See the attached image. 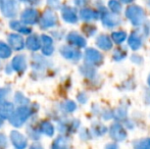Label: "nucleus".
<instances>
[{
	"label": "nucleus",
	"mask_w": 150,
	"mask_h": 149,
	"mask_svg": "<svg viewBox=\"0 0 150 149\" xmlns=\"http://www.w3.org/2000/svg\"><path fill=\"white\" fill-rule=\"evenodd\" d=\"M32 110L28 106H21L9 117V121L14 127H21L30 117Z\"/></svg>",
	"instance_id": "nucleus-1"
},
{
	"label": "nucleus",
	"mask_w": 150,
	"mask_h": 149,
	"mask_svg": "<svg viewBox=\"0 0 150 149\" xmlns=\"http://www.w3.org/2000/svg\"><path fill=\"white\" fill-rule=\"evenodd\" d=\"M126 16L130 20V22L133 24V26L135 27L141 26L145 20L144 10L140 6H137V5H132L127 8Z\"/></svg>",
	"instance_id": "nucleus-2"
},
{
	"label": "nucleus",
	"mask_w": 150,
	"mask_h": 149,
	"mask_svg": "<svg viewBox=\"0 0 150 149\" xmlns=\"http://www.w3.org/2000/svg\"><path fill=\"white\" fill-rule=\"evenodd\" d=\"M1 10L6 18H14L18 10V2L16 0H4L1 4Z\"/></svg>",
	"instance_id": "nucleus-3"
},
{
	"label": "nucleus",
	"mask_w": 150,
	"mask_h": 149,
	"mask_svg": "<svg viewBox=\"0 0 150 149\" xmlns=\"http://www.w3.org/2000/svg\"><path fill=\"white\" fill-rule=\"evenodd\" d=\"M85 59L88 64H93V66H98L103 61V56L98 50L89 48L85 52Z\"/></svg>",
	"instance_id": "nucleus-4"
},
{
	"label": "nucleus",
	"mask_w": 150,
	"mask_h": 149,
	"mask_svg": "<svg viewBox=\"0 0 150 149\" xmlns=\"http://www.w3.org/2000/svg\"><path fill=\"white\" fill-rule=\"evenodd\" d=\"M56 23H57V18H56L55 13L50 9L46 10V11L44 12L41 18V20H40L41 27L44 29L54 27L56 25Z\"/></svg>",
	"instance_id": "nucleus-5"
},
{
	"label": "nucleus",
	"mask_w": 150,
	"mask_h": 149,
	"mask_svg": "<svg viewBox=\"0 0 150 149\" xmlns=\"http://www.w3.org/2000/svg\"><path fill=\"white\" fill-rule=\"evenodd\" d=\"M109 133H110V137L113 140L117 142H122L124 140H126L127 138V133L125 131V129L122 127V125L120 124H113L109 129Z\"/></svg>",
	"instance_id": "nucleus-6"
},
{
	"label": "nucleus",
	"mask_w": 150,
	"mask_h": 149,
	"mask_svg": "<svg viewBox=\"0 0 150 149\" xmlns=\"http://www.w3.org/2000/svg\"><path fill=\"white\" fill-rule=\"evenodd\" d=\"M38 18H39V13L34 8H28V9L24 10V12L22 13V20L25 25L35 24V23H37Z\"/></svg>",
	"instance_id": "nucleus-7"
},
{
	"label": "nucleus",
	"mask_w": 150,
	"mask_h": 149,
	"mask_svg": "<svg viewBox=\"0 0 150 149\" xmlns=\"http://www.w3.org/2000/svg\"><path fill=\"white\" fill-rule=\"evenodd\" d=\"M102 24L104 25L107 28H113V27H117V25L120 23V18H117L115 14H111L109 12H107L105 10V8L103 9V13H102Z\"/></svg>",
	"instance_id": "nucleus-8"
},
{
	"label": "nucleus",
	"mask_w": 150,
	"mask_h": 149,
	"mask_svg": "<svg viewBox=\"0 0 150 149\" xmlns=\"http://www.w3.org/2000/svg\"><path fill=\"white\" fill-rule=\"evenodd\" d=\"M10 140L12 144L18 149H24L27 146V139L24 137V135L18 131H12L10 134Z\"/></svg>",
	"instance_id": "nucleus-9"
},
{
	"label": "nucleus",
	"mask_w": 150,
	"mask_h": 149,
	"mask_svg": "<svg viewBox=\"0 0 150 149\" xmlns=\"http://www.w3.org/2000/svg\"><path fill=\"white\" fill-rule=\"evenodd\" d=\"M60 53L62 54L63 57L71 60H79L81 58L82 54L79 50H76L69 46H63L60 48Z\"/></svg>",
	"instance_id": "nucleus-10"
},
{
	"label": "nucleus",
	"mask_w": 150,
	"mask_h": 149,
	"mask_svg": "<svg viewBox=\"0 0 150 149\" xmlns=\"http://www.w3.org/2000/svg\"><path fill=\"white\" fill-rule=\"evenodd\" d=\"M8 43L14 50H21L25 47V41L18 34H11L8 36Z\"/></svg>",
	"instance_id": "nucleus-11"
},
{
	"label": "nucleus",
	"mask_w": 150,
	"mask_h": 149,
	"mask_svg": "<svg viewBox=\"0 0 150 149\" xmlns=\"http://www.w3.org/2000/svg\"><path fill=\"white\" fill-rule=\"evenodd\" d=\"M61 14H62L63 20L67 23H71V24H75V23L78 22V16L77 13H76L75 9L71 7H63L62 10H61Z\"/></svg>",
	"instance_id": "nucleus-12"
},
{
	"label": "nucleus",
	"mask_w": 150,
	"mask_h": 149,
	"mask_svg": "<svg viewBox=\"0 0 150 149\" xmlns=\"http://www.w3.org/2000/svg\"><path fill=\"white\" fill-rule=\"evenodd\" d=\"M42 41V52L45 55H50L53 52V41L49 36L47 35H43L41 37Z\"/></svg>",
	"instance_id": "nucleus-13"
},
{
	"label": "nucleus",
	"mask_w": 150,
	"mask_h": 149,
	"mask_svg": "<svg viewBox=\"0 0 150 149\" xmlns=\"http://www.w3.org/2000/svg\"><path fill=\"white\" fill-rule=\"evenodd\" d=\"M67 40L71 45L78 46V47H85L86 46V40L81 35L77 34V33H71V34H69L67 37Z\"/></svg>",
	"instance_id": "nucleus-14"
},
{
	"label": "nucleus",
	"mask_w": 150,
	"mask_h": 149,
	"mask_svg": "<svg viewBox=\"0 0 150 149\" xmlns=\"http://www.w3.org/2000/svg\"><path fill=\"white\" fill-rule=\"evenodd\" d=\"M96 44L102 50H110L112 48V42L110 38L106 35H100L96 40Z\"/></svg>",
	"instance_id": "nucleus-15"
},
{
	"label": "nucleus",
	"mask_w": 150,
	"mask_h": 149,
	"mask_svg": "<svg viewBox=\"0 0 150 149\" xmlns=\"http://www.w3.org/2000/svg\"><path fill=\"white\" fill-rule=\"evenodd\" d=\"M13 113V104L10 102H3L0 104V117L1 119H9Z\"/></svg>",
	"instance_id": "nucleus-16"
},
{
	"label": "nucleus",
	"mask_w": 150,
	"mask_h": 149,
	"mask_svg": "<svg viewBox=\"0 0 150 149\" xmlns=\"http://www.w3.org/2000/svg\"><path fill=\"white\" fill-rule=\"evenodd\" d=\"M26 66H27V62L24 55L16 56L13 58V60H12V68L16 72H23V71L26 70Z\"/></svg>",
	"instance_id": "nucleus-17"
},
{
	"label": "nucleus",
	"mask_w": 150,
	"mask_h": 149,
	"mask_svg": "<svg viewBox=\"0 0 150 149\" xmlns=\"http://www.w3.org/2000/svg\"><path fill=\"white\" fill-rule=\"evenodd\" d=\"M129 46L132 48L133 50H138L142 45V39H141L140 35L138 33H133L130 35L128 40Z\"/></svg>",
	"instance_id": "nucleus-18"
},
{
	"label": "nucleus",
	"mask_w": 150,
	"mask_h": 149,
	"mask_svg": "<svg viewBox=\"0 0 150 149\" xmlns=\"http://www.w3.org/2000/svg\"><path fill=\"white\" fill-rule=\"evenodd\" d=\"M80 16L82 20H97L99 18V13L97 11L90 8H84L80 11Z\"/></svg>",
	"instance_id": "nucleus-19"
},
{
	"label": "nucleus",
	"mask_w": 150,
	"mask_h": 149,
	"mask_svg": "<svg viewBox=\"0 0 150 149\" xmlns=\"http://www.w3.org/2000/svg\"><path fill=\"white\" fill-rule=\"evenodd\" d=\"M26 45L32 51H36V50H38L40 48V41L37 36L33 35V36H30L27 39Z\"/></svg>",
	"instance_id": "nucleus-20"
},
{
	"label": "nucleus",
	"mask_w": 150,
	"mask_h": 149,
	"mask_svg": "<svg viewBox=\"0 0 150 149\" xmlns=\"http://www.w3.org/2000/svg\"><path fill=\"white\" fill-rule=\"evenodd\" d=\"M9 26L11 29L18 31L20 33H23V34H30L31 33V29L28 28L26 25H22L20 22H11Z\"/></svg>",
	"instance_id": "nucleus-21"
},
{
	"label": "nucleus",
	"mask_w": 150,
	"mask_h": 149,
	"mask_svg": "<svg viewBox=\"0 0 150 149\" xmlns=\"http://www.w3.org/2000/svg\"><path fill=\"white\" fill-rule=\"evenodd\" d=\"M67 139L64 137H58L52 143V149H67Z\"/></svg>",
	"instance_id": "nucleus-22"
},
{
	"label": "nucleus",
	"mask_w": 150,
	"mask_h": 149,
	"mask_svg": "<svg viewBox=\"0 0 150 149\" xmlns=\"http://www.w3.org/2000/svg\"><path fill=\"white\" fill-rule=\"evenodd\" d=\"M40 129H41L42 133L45 134V135H47V136H52L54 133L53 126H52L50 123H48V121H44V123H42L41 126H40Z\"/></svg>",
	"instance_id": "nucleus-23"
},
{
	"label": "nucleus",
	"mask_w": 150,
	"mask_h": 149,
	"mask_svg": "<svg viewBox=\"0 0 150 149\" xmlns=\"http://www.w3.org/2000/svg\"><path fill=\"white\" fill-rule=\"evenodd\" d=\"M134 149H150V138L136 141L134 143Z\"/></svg>",
	"instance_id": "nucleus-24"
},
{
	"label": "nucleus",
	"mask_w": 150,
	"mask_h": 149,
	"mask_svg": "<svg viewBox=\"0 0 150 149\" xmlns=\"http://www.w3.org/2000/svg\"><path fill=\"white\" fill-rule=\"evenodd\" d=\"M11 55V50L10 48L3 42H0V57L1 58H8Z\"/></svg>",
	"instance_id": "nucleus-25"
},
{
	"label": "nucleus",
	"mask_w": 150,
	"mask_h": 149,
	"mask_svg": "<svg viewBox=\"0 0 150 149\" xmlns=\"http://www.w3.org/2000/svg\"><path fill=\"white\" fill-rule=\"evenodd\" d=\"M111 39L117 44H120L127 39V34L125 32H115L111 34Z\"/></svg>",
	"instance_id": "nucleus-26"
},
{
	"label": "nucleus",
	"mask_w": 150,
	"mask_h": 149,
	"mask_svg": "<svg viewBox=\"0 0 150 149\" xmlns=\"http://www.w3.org/2000/svg\"><path fill=\"white\" fill-rule=\"evenodd\" d=\"M127 115V108L126 107H117V109L113 110L112 112V117L115 119H124Z\"/></svg>",
	"instance_id": "nucleus-27"
},
{
	"label": "nucleus",
	"mask_w": 150,
	"mask_h": 149,
	"mask_svg": "<svg viewBox=\"0 0 150 149\" xmlns=\"http://www.w3.org/2000/svg\"><path fill=\"white\" fill-rule=\"evenodd\" d=\"M108 6L110 8L111 12H113V13H120L122 11V5L117 0H109Z\"/></svg>",
	"instance_id": "nucleus-28"
},
{
	"label": "nucleus",
	"mask_w": 150,
	"mask_h": 149,
	"mask_svg": "<svg viewBox=\"0 0 150 149\" xmlns=\"http://www.w3.org/2000/svg\"><path fill=\"white\" fill-rule=\"evenodd\" d=\"M93 131H94V134L97 136H101V135H104L105 133H106L107 129L106 127H105L104 125H102V124H95V125H93Z\"/></svg>",
	"instance_id": "nucleus-29"
},
{
	"label": "nucleus",
	"mask_w": 150,
	"mask_h": 149,
	"mask_svg": "<svg viewBox=\"0 0 150 149\" xmlns=\"http://www.w3.org/2000/svg\"><path fill=\"white\" fill-rule=\"evenodd\" d=\"M81 72L84 76L88 78H92L95 76V70L91 66H84L83 68H81Z\"/></svg>",
	"instance_id": "nucleus-30"
},
{
	"label": "nucleus",
	"mask_w": 150,
	"mask_h": 149,
	"mask_svg": "<svg viewBox=\"0 0 150 149\" xmlns=\"http://www.w3.org/2000/svg\"><path fill=\"white\" fill-rule=\"evenodd\" d=\"M112 56H113V59L119 61V60H122L125 57H126L127 52L125 51L124 49H115L112 54Z\"/></svg>",
	"instance_id": "nucleus-31"
},
{
	"label": "nucleus",
	"mask_w": 150,
	"mask_h": 149,
	"mask_svg": "<svg viewBox=\"0 0 150 149\" xmlns=\"http://www.w3.org/2000/svg\"><path fill=\"white\" fill-rule=\"evenodd\" d=\"M63 109L65 110V112H74V110L76 109V104H75V102L74 101H71V100H69V101H67V102H64L63 103Z\"/></svg>",
	"instance_id": "nucleus-32"
},
{
	"label": "nucleus",
	"mask_w": 150,
	"mask_h": 149,
	"mask_svg": "<svg viewBox=\"0 0 150 149\" xmlns=\"http://www.w3.org/2000/svg\"><path fill=\"white\" fill-rule=\"evenodd\" d=\"M83 31L88 35V36H92L95 32H96V27L94 26H91V25H88V26L84 27Z\"/></svg>",
	"instance_id": "nucleus-33"
},
{
	"label": "nucleus",
	"mask_w": 150,
	"mask_h": 149,
	"mask_svg": "<svg viewBox=\"0 0 150 149\" xmlns=\"http://www.w3.org/2000/svg\"><path fill=\"white\" fill-rule=\"evenodd\" d=\"M7 146V140L3 134H0V149H5Z\"/></svg>",
	"instance_id": "nucleus-34"
},
{
	"label": "nucleus",
	"mask_w": 150,
	"mask_h": 149,
	"mask_svg": "<svg viewBox=\"0 0 150 149\" xmlns=\"http://www.w3.org/2000/svg\"><path fill=\"white\" fill-rule=\"evenodd\" d=\"M47 3L50 6V8L55 9V8H57L59 6V0H48Z\"/></svg>",
	"instance_id": "nucleus-35"
},
{
	"label": "nucleus",
	"mask_w": 150,
	"mask_h": 149,
	"mask_svg": "<svg viewBox=\"0 0 150 149\" xmlns=\"http://www.w3.org/2000/svg\"><path fill=\"white\" fill-rule=\"evenodd\" d=\"M87 0H75V3L77 4L78 6H83L87 3Z\"/></svg>",
	"instance_id": "nucleus-36"
},
{
	"label": "nucleus",
	"mask_w": 150,
	"mask_h": 149,
	"mask_svg": "<svg viewBox=\"0 0 150 149\" xmlns=\"http://www.w3.org/2000/svg\"><path fill=\"white\" fill-rule=\"evenodd\" d=\"M105 149H117V145L115 143H109L105 146Z\"/></svg>",
	"instance_id": "nucleus-37"
},
{
	"label": "nucleus",
	"mask_w": 150,
	"mask_h": 149,
	"mask_svg": "<svg viewBox=\"0 0 150 149\" xmlns=\"http://www.w3.org/2000/svg\"><path fill=\"white\" fill-rule=\"evenodd\" d=\"M5 94H6V91H5L4 89L2 90V91H0V98L2 99V98L4 97V95H5Z\"/></svg>",
	"instance_id": "nucleus-38"
},
{
	"label": "nucleus",
	"mask_w": 150,
	"mask_h": 149,
	"mask_svg": "<svg viewBox=\"0 0 150 149\" xmlns=\"http://www.w3.org/2000/svg\"><path fill=\"white\" fill-rule=\"evenodd\" d=\"M120 1H122V3H131V2L134 1V0H120Z\"/></svg>",
	"instance_id": "nucleus-39"
},
{
	"label": "nucleus",
	"mask_w": 150,
	"mask_h": 149,
	"mask_svg": "<svg viewBox=\"0 0 150 149\" xmlns=\"http://www.w3.org/2000/svg\"><path fill=\"white\" fill-rule=\"evenodd\" d=\"M22 1H25V2H29V3H33L34 0H22Z\"/></svg>",
	"instance_id": "nucleus-40"
},
{
	"label": "nucleus",
	"mask_w": 150,
	"mask_h": 149,
	"mask_svg": "<svg viewBox=\"0 0 150 149\" xmlns=\"http://www.w3.org/2000/svg\"><path fill=\"white\" fill-rule=\"evenodd\" d=\"M148 85H149V87H150V76L148 77Z\"/></svg>",
	"instance_id": "nucleus-41"
},
{
	"label": "nucleus",
	"mask_w": 150,
	"mask_h": 149,
	"mask_svg": "<svg viewBox=\"0 0 150 149\" xmlns=\"http://www.w3.org/2000/svg\"><path fill=\"white\" fill-rule=\"evenodd\" d=\"M1 126H2V119L0 117V127H1Z\"/></svg>",
	"instance_id": "nucleus-42"
},
{
	"label": "nucleus",
	"mask_w": 150,
	"mask_h": 149,
	"mask_svg": "<svg viewBox=\"0 0 150 149\" xmlns=\"http://www.w3.org/2000/svg\"><path fill=\"white\" fill-rule=\"evenodd\" d=\"M147 3H148V5H149V7H150V0H147Z\"/></svg>",
	"instance_id": "nucleus-43"
}]
</instances>
